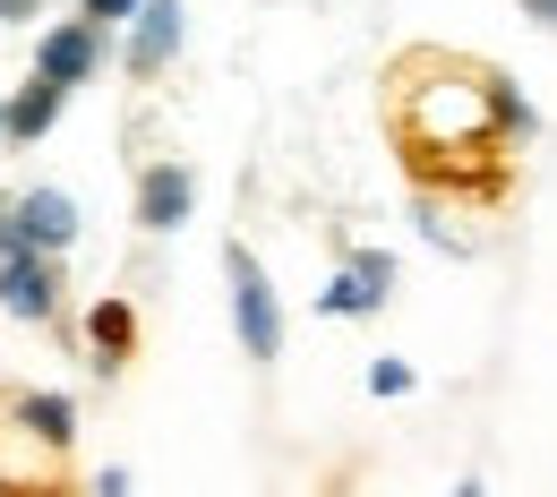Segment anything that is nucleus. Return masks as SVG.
Wrapping results in <instances>:
<instances>
[{"instance_id":"f3484780","label":"nucleus","mask_w":557,"mask_h":497,"mask_svg":"<svg viewBox=\"0 0 557 497\" xmlns=\"http://www.w3.org/2000/svg\"><path fill=\"white\" fill-rule=\"evenodd\" d=\"M0 129H9V112H0Z\"/></svg>"},{"instance_id":"dca6fc26","label":"nucleus","mask_w":557,"mask_h":497,"mask_svg":"<svg viewBox=\"0 0 557 497\" xmlns=\"http://www.w3.org/2000/svg\"><path fill=\"white\" fill-rule=\"evenodd\" d=\"M455 497H488V489H481V481H463V489H455Z\"/></svg>"},{"instance_id":"39448f33","label":"nucleus","mask_w":557,"mask_h":497,"mask_svg":"<svg viewBox=\"0 0 557 497\" xmlns=\"http://www.w3.org/2000/svg\"><path fill=\"white\" fill-rule=\"evenodd\" d=\"M17 232H26V249H70L77 240V207L61 189H35L26 207H17Z\"/></svg>"},{"instance_id":"1a4fd4ad","label":"nucleus","mask_w":557,"mask_h":497,"mask_svg":"<svg viewBox=\"0 0 557 497\" xmlns=\"http://www.w3.org/2000/svg\"><path fill=\"white\" fill-rule=\"evenodd\" d=\"M377 300H386V291H377V284H360V275H344V284L326 291L318 309H326V318H360V309H377Z\"/></svg>"},{"instance_id":"423d86ee","label":"nucleus","mask_w":557,"mask_h":497,"mask_svg":"<svg viewBox=\"0 0 557 497\" xmlns=\"http://www.w3.org/2000/svg\"><path fill=\"white\" fill-rule=\"evenodd\" d=\"M86 70H95V26H61V35H44V52H35V77H52V86H77Z\"/></svg>"},{"instance_id":"7ed1b4c3","label":"nucleus","mask_w":557,"mask_h":497,"mask_svg":"<svg viewBox=\"0 0 557 497\" xmlns=\"http://www.w3.org/2000/svg\"><path fill=\"white\" fill-rule=\"evenodd\" d=\"M138 223L146 232H181V223H189V172L154 163V172L138 181Z\"/></svg>"},{"instance_id":"f8f14e48","label":"nucleus","mask_w":557,"mask_h":497,"mask_svg":"<svg viewBox=\"0 0 557 497\" xmlns=\"http://www.w3.org/2000/svg\"><path fill=\"white\" fill-rule=\"evenodd\" d=\"M146 0H86V26H112V17H138Z\"/></svg>"},{"instance_id":"20e7f679","label":"nucleus","mask_w":557,"mask_h":497,"mask_svg":"<svg viewBox=\"0 0 557 497\" xmlns=\"http://www.w3.org/2000/svg\"><path fill=\"white\" fill-rule=\"evenodd\" d=\"M172 44H181V0H146L138 9V35H129V70H163L172 61Z\"/></svg>"},{"instance_id":"ddd939ff","label":"nucleus","mask_w":557,"mask_h":497,"mask_svg":"<svg viewBox=\"0 0 557 497\" xmlns=\"http://www.w3.org/2000/svg\"><path fill=\"white\" fill-rule=\"evenodd\" d=\"M351 275H360V284H377V291H386V275H395V266H386L377 249H360V258H351Z\"/></svg>"},{"instance_id":"2eb2a0df","label":"nucleus","mask_w":557,"mask_h":497,"mask_svg":"<svg viewBox=\"0 0 557 497\" xmlns=\"http://www.w3.org/2000/svg\"><path fill=\"white\" fill-rule=\"evenodd\" d=\"M523 9H532V17H541V26H557V0H523Z\"/></svg>"},{"instance_id":"f257e3e1","label":"nucleus","mask_w":557,"mask_h":497,"mask_svg":"<svg viewBox=\"0 0 557 497\" xmlns=\"http://www.w3.org/2000/svg\"><path fill=\"white\" fill-rule=\"evenodd\" d=\"M232 318H240L249 360H275L283 352V309H275V291H267V275H258L249 249H232Z\"/></svg>"},{"instance_id":"f03ea898","label":"nucleus","mask_w":557,"mask_h":497,"mask_svg":"<svg viewBox=\"0 0 557 497\" xmlns=\"http://www.w3.org/2000/svg\"><path fill=\"white\" fill-rule=\"evenodd\" d=\"M0 309H9V318H52V266H44L35 249L0 258Z\"/></svg>"},{"instance_id":"6e6552de","label":"nucleus","mask_w":557,"mask_h":497,"mask_svg":"<svg viewBox=\"0 0 557 497\" xmlns=\"http://www.w3.org/2000/svg\"><path fill=\"white\" fill-rule=\"evenodd\" d=\"M17 412H26V428H35V437H44V446H70V395H26V403H17Z\"/></svg>"},{"instance_id":"4468645a","label":"nucleus","mask_w":557,"mask_h":497,"mask_svg":"<svg viewBox=\"0 0 557 497\" xmlns=\"http://www.w3.org/2000/svg\"><path fill=\"white\" fill-rule=\"evenodd\" d=\"M35 17V0H0V26H26Z\"/></svg>"},{"instance_id":"9d476101","label":"nucleus","mask_w":557,"mask_h":497,"mask_svg":"<svg viewBox=\"0 0 557 497\" xmlns=\"http://www.w3.org/2000/svg\"><path fill=\"white\" fill-rule=\"evenodd\" d=\"M95 344H103V352H129V309H121V300L95 309Z\"/></svg>"},{"instance_id":"9b49d317","label":"nucleus","mask_w":557,"mask_h":497,"mask_svg":"<svg viewBox=\"0 0 557 497\" xmlns=\"http://www.w3.org/2000/svg\"><path fill=\"white\" fill-rule=\"evenodd\" d=\"M369 395H412V369L404 360H369Z\"/></svg>"},{"instance_id":"0eeeda50","label":"nucleus","mask_w":557,"mask_h":497,"mask_svg":"<svg viewBox=\"0 0 557 497\" xmlns=\"http://www.w3.org/2000/svg\"><path fill=\"white\" fill-rule=\"evenodd\" d=\"M52 112H61V86H52V77H35V86L9 103V138H44V129H52Z\"/></svg>"}]
</instances>
